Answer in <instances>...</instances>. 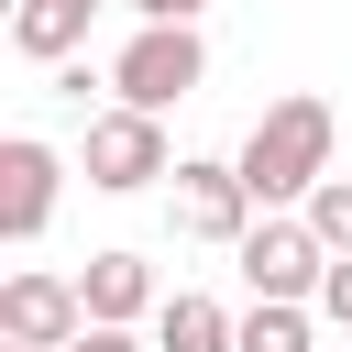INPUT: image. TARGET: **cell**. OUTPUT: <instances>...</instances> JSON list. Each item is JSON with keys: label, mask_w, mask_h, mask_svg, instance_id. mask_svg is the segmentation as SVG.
<instances>
[{"label": "cell", "mask_w": 352, "mask_h": 352, "mask_svg": "<svg viewBox=\"0 0 352 352\" xmlns=\"http://www.w3.org/2000/svg\"><path fill=\"white\" fill-rule=\"evenodd\" d=\"M297 220H308V231L330 242V264H352V176H330V187H319V198H308Z\"/></svg>", "instance_id": "7c38bea8"}, {"label": "cell", "mask_w": 352, "mask_h": 352, "mask_svg": "<svg viewBox=\"0 0 352 352\" xmlns=\"http://www.w3.org/2000/svg\"><path fill=\"white\" fill-rule=\"evenodd\" d=\"M165 220H176V242H209V253H242V231H253L264 209H253L242 165H220V154H187V165L165 176Z\"/></svg>", "instance_id": "277c9868"}, {"label": "cell", "mask_w": 352, "mask_h": 352, "mask_svg": "<svg viewBox=\"0 0 352 352\" xmlns=\"http://www.w3.org/2000/svg\"><path fill=\"white\" fill-rule=\"evenodd\" d=\"M242 286H253V308H319V286H330V242L286 209V220H253L242 231Z\"/></svg>", "instance_id": "3957f363"}, {"label": "cell", "mask_w": 352, "mask_h": 352, "mask_svg": "<svg viewBox=\"0 0 352 352\" xmlns=\"http://www.w3.org/2000/svg\"><path fill=\"white\" fill-rule=\"evenodd\" d=\"M88 11H110V0H88Z\"/></svg>", "instance_id": "2e32d148"}, {"label": "cell", "mask_w": 352, "mask_h": 352, "mask_svg": "<svg viewBox=\"0 0 352 352\" xmlns=\"http://www.w3.org/2000/svg\"><path fill=\"white\" fill-rule=\"evenodd\" d=\"M77 44H88V0H22L11 11V55H33V66H77Z\"/></svg>", "instance_id": "9c48e42d"}, {"label": "cell", "mask_w": 352, "mask_h": 352, "mask_svg": "<svg viewBox=\"0 0 352 352\" xmlns=\"http://www.w3.org/2000/svg\"><path fill=\"white\" fill-rule=\"evenodd\" d=\"M154 352H242V319H231L220 297H198V286H176V297L154 308Z\"/></svg>", "instance_id": "30bf717a"}, {"label": "cell", "mask_w": 352, "mask_h": 352, "mask_svg": "<svg viewBox=\"0 0 352 352\" xmlns=\"http://www.w3.org/2000/svg\"><path fill=\"white\" fill-rule=\"evenodd\" d=\"M330 154H341V121H330V99H264L253 110V132H242V187H253V209L264 220H286V209H308L319 187H330Z\"/></svg>", "instance_id": "6da1fadb"}, {"label": "cell", "mask_w": 352, "mask_h": 352, "mask_svg": "<svg viewBox=\"0 0 352 352\" xmlns=\"http://www.w3.org/2000/svg\"><path fill=\"white\" fill-rule=\"evenodd\" d=\"M198 88H209V44H198V33H132V44L110 55V99H121V110H154V121H165V110L198 99Z\"/></svg>", "instance_id": "5b68a950"}, {"label": "cell", "mask_w": 352, "mask_h": 352, "mask_svg": "<svg viewBox=\"0 0 352 352\" xmlns=\"http://www.w3.org/2000/svg\"><path fill=\"white\" fill-rule=\"evenodd\" d=\"M121 11H132L143 33H198V11H209V0H121Z\"/></svg>", "instance_id": "4fadbf2b"}, {"label": "cell", "mask_w": 352, "mask_h": 352, "mask_svg": "<svg viewBox=\"0 0 352 352\" xmlns=\"http://www.w3.org/2000/svg\"><path fill=\"white\" fill-rule=\"evenodd\" d=\"M77 165H88V187H99V198H143V187H154V176H176L187 154L165 143V121H154V110H121V99H110V110H88Z\"/></svg>", "instance_id": "7a4b0ae2"}, {"label": "cell", "mask_w": 352, "mask_h": 352, "mask_svg": "<svg viewBox=\"0 0 352 352\" xmlns=\"http://www.w3.org/2000/svg\"><path fill=\"white\" fill-rule=\"evenodd\" d=\"M319 319H330V330H352V264H330V286H319Z\"/></svg>", "instance_id": "5bb4252c"}, {"label": "cell", "mask_w": 352, "mask_h": 352, "mask_svg": "<svg viewBox=\"0 0 352 352\" xmlns=\"http://www.w3.org/2000/svg\"><path fill=\"white\" fill-rule=\"evenodd\" d=\"M77 330H88L77 275H44V264L0 275V341H11V352H77Z\"/></svg>", "instance_id": "8992f818"}, {"label": "cell", "mask_w": 352, "mask_h": 352, "mask_svg": "<svg viewBox=\"0 0 352 352\" xmlns=\"http://www.w3.org/2000/svg\"><path fill=\"white\" fill-rule=\"evenodd\" d=\"M55 198H66V154L44 132H11L0 143V242H44Z\"/></svg>", "instance_id": "52a82bcc"}, {"label": "cell", "mask_w": 352, "mask_h": 352, "mask_svg": "<svg viewBox=\"0 0 352 352\" xmlns=\"http://www.w3.org/2000/svg\"><path fill=\"white\" fill-rule=\"evenodd\" d=\"M77 352H154L143 330H77Z\"/></svg>", "instance_id": "9a60e30c"}, {"label": "cell", "mask_w": 352, "mask_h": 352, "mask_svg": "<svg viewBox=\"0 0 352 352\" xmlns=\"http://www.w3.org/2000/svg\"><path fill=\"white\" fill-rule=\"evenodd\" d=\"M0 352H11V341H0Z\"/></svg>", "instance_id": "e0dca14e"}, {"label": "cell", "mask_w": 352, "mask_h": 352, "mask_svg": "<svg viewBox=\"0 0 352 352\" xmlns=\"http://www.w3.org/2000/svg\"><path fill=\"white\" fill-rule=\"evenodd\" d=\"M77 297H88V330H143L165 308V286H154L143 253H88L77 264Z\"/></svg>", "instance_id": "ba28073f"}, {"label": "cell", "mask_w": 352, "mask_h": 352, "mask_svg": "<svg viewBox=\"0 0 352 352\" xmlns=\"http://www.w3.org/2000/svg\"><path fill=\"white\" fill-rule=\"evenodd\" d=\"M242 352H319V308H242Z\"/></svg>", "instance_id": "8fae6325"}]
</instances>
